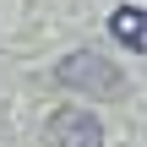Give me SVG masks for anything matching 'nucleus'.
<instances>
[{
	"instance_id": "nucleus-1",
	"label": "nucleus",
	"mask_w": 147,
	"mask_h": 147,
	"mask_svg": "<svg viewBox=\"0 0 147 147\" xmlns=\"http://www.w3.org/2000/svg\"><path fill=\"white\" fill-rule=\"evenodd\" d=\"M55 82L82 93V98H120L125 93V71L109 60V55H93V49H76L55 65Z\"/></svg>"
},
{
	"instance_id": "nucleus-2",
	"label": "nucleus",
	"mask_w": 147,
	"mask_h": 147,
	"mask_svg": "<svg viewBox=\"0 0 147 147\" xmlns=\"http://www.w3.org/2000/svg\"><path fill=\"white\" fill-rule=\"evenodd\" d=\"M44 147H104V125L93 109H55L44 125Z\"/></svg>"
},
{
	"instance_id": "nucleus-3",
	"label": "nucleus",
	"mask_w": 147,
	"mask_h": 147,
	"mask_svg": "<svg viewBox=\"0 0 147 147\" xmlns=\"http://www.w3.org/2000/svg\"><path fill=\"white\" fill-rule=\"evenodd\" d=\"M109 33H115L120 44H131V49H142V55H147V11H136V5H120V11L109 16Z\"/></svg>"
}]
</instances>
